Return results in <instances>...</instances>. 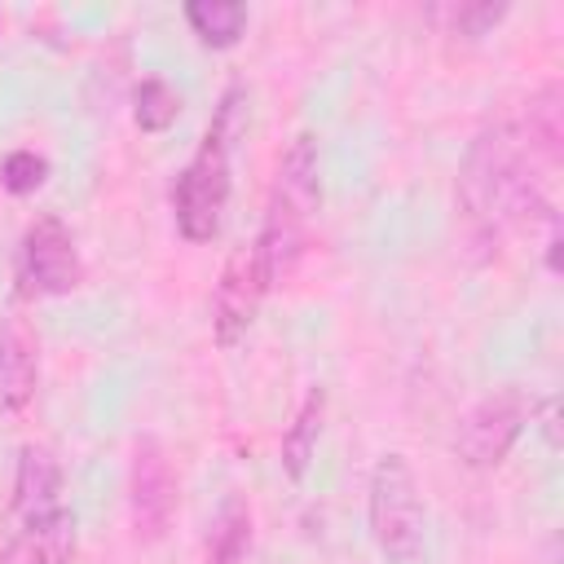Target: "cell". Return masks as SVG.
Masks as SVG:
<instances>
[{
    "label": "cell",
    "instance_id": "cell-1",
    "mask_svg": "<svg viewBox=\"0 0 564 564\" xmlns=\"http://www.w3.org/2000/svg\"><path fill=\"white\" fill-rule=\"evenodd\" d=\"M317 207H322L317 137H313V132H295L291 145H286L282 159H278V172H273V189H269V203H264L260 234L251 238L269 291L282 286V282L295 273Z\"/></svg>",
    "mask_w": 564,
    "mask_h": 564
},
{
    "label": "cell",
    "instance_id": "cell-2",
    "mask_svg": "<svg viewBox=\"0 0 564 564\" xmlns=\"http://www.w3.org/2000/svg\"><path fill=\"white\" fill-rule=\"evenodd\" d=\"M366 520L375 546L392 564H419L427 551V507L419 494V476L405 454H383L370 471Z\"/></svg>",
    "mask_w": 564,
    "mask_h": 564
},
{
    "label": "cell",
    "instance_id": "cell-3",
    "mask_svg": "<svg viewBox=\"0 0 564 564\" xmlns=\"http://www.w3.org/2000/svg\"><path fill=\"white\" fill-rule=\"evenodd\" d=\"M229 150L216 132H203L198 150L189 154V163L176 172L172 185V216H176V234L194 247L212 242L225 225V207H229Z\"/></svg>",
    "mask_w": 564,
    "mask_h": 564
},
{
    "label": "cell",
    "instance_id": "cell-4",
    "mask_svg": "<svg viewBox=\"0 0 564 564\" xmlns=\"http://www.w3.org/2000/svg\"><path fill=\"white\" fill-rule=\"evenodd\" d=\"M533 423V397L516 383L485 392L463 419H458V436H454V454L463 467L471 471H494L502 467V458L516 449V441L524 436V427Z\"/></svg>",
    "mask_w": 564,
    "mask_h": 564
},
{
    "label": "cell",
    "instance_id": "cell-5",
    "mask_svg": "<svg viewBox=\"0 0 564 564\" xmlns=\"http://www.w3.org/2000/svg\"><path fill=\"white\" fill-rule=\"evenodd\" d=\"M181 507L176 467L159 436H137L128 463V520L137 542H163Z\"/></svg>",
    "mask_w": 564,
    "mask_h": 564
},
{
    "label": "cell",
    "instance_id": "cell-6",
    "mask_svg": "<svg viewBox=\"0 0 564 564\" xmlns=\"http://www.w3.org/2000/svg\"><path fill=\"white\" fill-rule=\"evenodd\" d=\"M269 295V282H264V269H260V256H256V242H242L229 251L220 278H216V291H212V339L229 352L247 339V330L256 326V313Z\"/></svg>",
    "mask_w": 564,
    "mask_h": 564
},
{
    "label": "cell",
    "instance_id": "cell-7",
    "mask_svg": "<svg viewBox=\"0 0 564 564\" xmlns=\"http://www.w3.org/2000/svg\"><path fill=\"white\" fill-rule=\"evenodd\" d=\"M18 278L31 295H70L84 282V260L62 216H35L18 247Z\"/></svg>",
    "mask_w": 564,
    "mask_h": 564
},
{
    "label": "cell",
    "instance_id": "cell-8",
    "mask_svg": "<svg viewBox=\"0 0 564 564\" xmlns=\"http://www.w3.org/2000/svg\"><path fill=\"white\" fill-rule=\"evenodd\" d=\"M62 511V463L53 458L48 445H22L18 467H13V502L9 516L13 524H35L44 516Z\"/></svg>",
    "mask_w": 564,
    "mask_h": 564
},
{
    "label": "cell",
    "instance_id": "cell-9",
    "mask_svg": "<svg viewBox=\"0 0 564 564\" xmlns=\"http://www.w3.org/2000/svg\"><path fill=\"white\" fill-rule=\"evenodd\" d=\"M40 388V339L26 317L9 313L0 322V405L22 414Z\"/></svg>",
    "mask_w": 564,
    "mask_h": 564
},
{
    "label": "cell",
    "instance_id": "cell-10",
    "mask_svg": "<svg viewBox=\"0 0 564 564\" xmlns=\"http://www.w3.org/2000/svg\"><path fill=\"white\" fill-rule=\"evenodd\" d=\"M520 137H524V154L533 167L542 172H555L560 167V150H564V93L560 84H542L533 97H529V110L524 119L516 123Z\"/></svg>",
    "mask_w": 564,
    "mask_h": 564
},
{
    "label": "cell",
    "instance_id": "cell-11",
    "mask_svg": "<svg viewBox=\"0 0 564 564\" xmlns=\"http://www.w3.org/2000/svg\"><path fill=\"white\" fill-rule=\"evenodd\" d=\"M79 551V533H75V511H53L35 524H22L0 564H70V555Z\"/></svg>",
    "mask_w": 564,
    "mask_h": 564
},
{
    "label": "cell",
    "instance_id": "cell-12",
    "mask_svg": "<svg viewBox=\"0 0 564 564\" xmlns=\"http://www.w3.org/2000/svg\"><path fill=\"white\" fill-rule=\"evenodd\" d=\"M251 538H256V520H251V502L242 494H229L203 538V564H247L251 555Z\"/></svg>",
    "mask_w": 564,
    "mask_h": 564
},
{
    "label": "cell",
    "instance_id": "cell-13",
    "mask_svg": "<svg viewBox=\"0 0 564 564\" xmlns=\"http://www.w3.org/2000/svg\"><path fill=\"white\" fill-rule=\"evenodd\" d=\"M322 423H326V388H308L295 419L282 432V471H286L291 485H300L308 476L317 441H322Z\"/></svg>",
    "mask_w": 564,
    "mask_h": 564
},
{
    "label": "cell",
    "instance_id": "cell-14",
    "mask_svg": "<svg viewBox=\"0 0 564 564\" xmlns=\"http://www.w3.org/2000/svg\"><path fill=\"white\" fill-rule=\"evenodd\" d=\"M181 13L203 48H234L247 31V4L238 0H189Z\"/></svg>",
    "mask_w": 564,
    "mask_h": 564
},
{
    "label": "cell",
    "instance_id": "cell-15",
    "mask_svg": "<svg viewBox=\"0 0 564 564\" xmlns=\"http://www.w3.org/2000/svg\"><path fill=\"white\" fill-rule=\"evenodd\" d=\"M132 119L141 132H167L176 119H181V93L159 79V75H145L137 88H132Z\"/></svg>",
    "mask_w": 564,
    "mask_h": 564
},
{
    "label": "cell",
    "instance_id": "cell-16",
    "mask_svg": "<svg viewBox=\"0 0 564 564\" xmlns=\"http://www.w3.org/2000/svg\"><path fill=\"white\" fill-rule=\"evenodd\" d=\"M44 181H48V159H44V154H35V150H9V154H4V163H0V185H4V194L26 198V194H35Z\"/></svg>",
    "mask_w": 564,
    "mask_h": 564
},
{
    "label": "cell",
    "instance_id": "cell-17",
    "mask_svg": "<svg viewBox=\"0 0 564 564\" xmlns=\"http://www.w3.org/2000/svg\"><path fill=\"white\" fill-rule=\"evenodd\" d=\"M511 13V4H494V0H471V4H454L449 9V35H463L467 44H476V40H485V35H494V26L502 22Z\"/></svg>",
    "mask_w": 564,
    "mask_h": 564
},
{
    "label": "cell",
    "instance_id": "cell-18",
    "mask_svg": "<svg viewBox=\"0 0 564 564\" xmlns=\"http://www.w3.org/2000/svg\"><path fill=\"white\" fill-rule=\"evenodd\" d=\"M533 419H538V432H542L546 449L560 454V449H564V436H560V397H542V401H533Z\"/></svg>",
    "mask_w": 564,
    "mask_h": 564
},
{
    "label": "cell",
    "instance_id": "cell-19",
    "mask_svg": "<svg viewBox=\"0 0 564 564\" xmlns=\"http://www.w3.org/2000/svg\"><path fill=\"white\" fill-rule=\"evenodd\" d=\"M70 564H93V560H88V555H79V551H75V555H70Z\"/></svg>",
    "mask_w": 564,
    "mask_h": 564
}]
</instances>
